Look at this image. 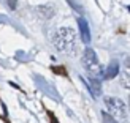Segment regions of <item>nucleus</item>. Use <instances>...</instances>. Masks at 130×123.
I'll list each match as a JSON object with an SVG mask.
<instances>
[{
	"label": "nucleus",
	"mask_w": 130,
	"mask_h": 123,
	"mask_svg": "<svg viewBox=\"0 0 130 123\" xmlns=\"http://www.w3.org/2000/svg\"><path fill=\"white\" fill-rule=\"evenodd\" d=\"M53 43L56 49L62 54H75L76 51V33L70 27H62L56 32L53 38Z\"/></svg>",
	"instance_id": "1"
},
{
	"label": "nucleus",
	"mask_w": 130,
	"mask_h": 123,
	"mask_svg": "<svg viewBox=\"0 0 130 123\" xmlns=\"http://www.w3.org/2000/svg\"><path fill=\"white\" fill-rule=\"evenodd\" d=\"M83 66L92 77H99L100 74H103L99 57L94 52V49H90V47L84 49V52H83Z\"/></svg>",
	"instance_id": "2"
},
{
	"label": "nucleus",
	"mask_w": 130,
	"mask_h": 123,
	"mask_svg": "<svg viewBox=\"0 0 130 123\" xmlns=\"http://www.w3.org/2000/svg\"><path fill=\"white\" fill-rule=\"evenodd\" d=\"M105 106L108 109V112L113 115V117H119V118H124L127 115V109L124 101H121L119 98H114V96H106L105 98Z\"/></svg>",
	"instance_id": "3"
},
{
	"label": "nucleus",
	"mask_w": 130,
	"mask_h": 123,
	"mask_svg": "<svg viewBox=\"0 0 130 123\" xmlns=\"http://www.w3.org/2000/svg\"><path fill=\"white\" fill-rule=\"evenodd\" d=\"M78 27H79V35H81V40L83 43L89 44L90 43V29H89V24L84 17L78 19Z\"/></svg>",
	"instance_id": "4"
},
{
	"label": "nucleus",
	"mask_w": 130,
	"mask_h": 123,
	"mask_svg": "<svg viewBox=\"0 0 130 123\" xmlns=\"http://www.w3.org/2000/svg\"><path fill=\"white\" fill-rule=\"evenodd\" d=\"M118 74H119V63L111 62L108 65V68L103 71V79H114Z\"/></svg>",
	"instance_id": "5"
},
{
	"label": "nucleus",
	"mask_w": 130,
	"mask_h": 123,
	"mask_svg": "<svg viewBox=\"0 0 130 123\" xmlns=\"http://www.w3.org/2000/svg\"><path fill=\"white\" fill-rule=\"evenodd\" d=\"M35 11H37V14L41 16L43 19H49V17L54 16V8L49 6V5H40V6L35 8Z\"/></svg>",
	"instance_id": "6"
},
{
	"label": "nucleus",
	"mask_w": 130,
	"mask_h": 123,
	"mask_svg": "<svg viewBox=\"0 0 130 123\" xmlns=\"http://www.w3.org/2000/svg\"><path fill=\"white\" fill-rule=\"evenodd\" d=\"M87 85H89V90H90V93H92L94 98L100 96V93H102V87H100V82L97 81V77H92V79L87 82Z\"/></svg>",
	"instance_id": "7"
},
{
	"label": "nucleus",
	"mask_w": 130,
	"mask_h": 123,
	"mask_svg": "<svg viewBox=\"0 0 130 123\" xmlns=\"http://www.w3.org/2000/svg\"><path fill=\"white\" fill-rule=\"evenodd\" d=\"M119 74H121L119 76V81L122 84V87L130 90V73H128V71H124V73H119Z\"/></svg>",
	"instance_id": "8"
},
{
	"label": "nucleus",
	"mask_w": 130,
	"mask_h": 123,
	"mask_svg": "<svg viewBox=\"0 0 130 123\" xmlns=\"http://www.w3.org/2000/svg\"><path fill=\"white\" fill-rule=\"evenodd\" d=\"M102 120H103V123H118V120L108 112H102Z\"/></svg>",
	"instance_id": "9"
},
{
	"label": "nucleus",
	"mask_w": 130,
	"mask_h": 123,
	"mask_svg": "<svg viewBox=\"0 0 130 123\" xmlns=\"http://www.w3.org/2000/svg\"><path fill=\"white\" fill-rule=\"evenodd\" d=\"M67 2H68V3H70L71 6H73V8H75V10H76L78 13H83V8H81V6H79V5H78V3L75 2V0H67Z\"/></svg>",
	"instance_id": "10"
},
{
	"label": "nucleus",
	"mask_w": 130,
	"mask_h": 123,
	"mask_svg": "<svg viewBox=\"0 0 130 123\" xmlns=\"http://www.w3.org/2000/svg\"><path fill=\"white\" fill-rule=\"evenodd\" d=\"M16 5H18V0H8V6L11 10H16Z\"/></svg>",
	"instance_id": "11"
},
{
	"label": "nucleus",
	"mask_w": 130,
	"mask_h": 123,
	"mask_svg": "<svg viewBox=\"0 0 130 123\" xmlns=\"http://www.w3.org/2000/svg\"><path fill=\"white\" fill-rule=\"evenodd\" d=\"M125 66L130 69V57H127V59H125Z\"/></svg>",
	"instance_id": "12"
},
{
	"label": "nucleus",
	"mask_w": 130,
	"mask_h": 123,
	"mask_svg": "<svg viewBox=\"0 0 130 123\" xmlns=\"http://www.w3.org/2000/svg\"><path fill=\"white\" fill-rule=\"evenodd\" d=\"M128 107H130V96H128Z\"/></svg>",
	"instance_id": "13"
}]
</instances>
